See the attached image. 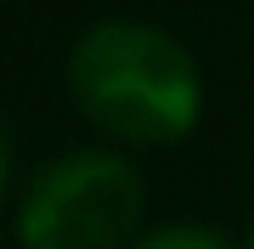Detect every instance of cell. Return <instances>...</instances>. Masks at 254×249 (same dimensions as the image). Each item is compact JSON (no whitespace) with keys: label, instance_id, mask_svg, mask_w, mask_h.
Listing matches in <instances>:
<instances>
[{"label":"cell","instance_id":"1","mask_svg":"<svg viewBox=\"0 0 254 249\" xmlns=\"http://www.w3.org/2000/svg\"><path fill=\"white\" fill-rule=\"evenodd\" d=\"M79 113L119 148H175L203 119V68L170 28L102 17L68 51Z\"/></svg>","mask_w":254,"mask_h":249},{"label":"cell","instance_id":"2","mask_svg":"<svg viewBox=\"0 0 254 249\" xmlns=\"http://www.w3.org/2000/svg\"><path fill=\"white\" fill-rule=\"evenodd\" d=\"M141 221V170L119 148H73L23 187L11 227L23 249H130Z\"/></svg>","mask_w":254,"mask_h":249},{"label":"cell","instance_id":"3","mask_svg":"<svg viewBox=\"0 0 254 249\" xmlns=\"http://www.w3.org/2000/svg\"><path fill=\"white\" fill-rule=\"evenodd\" d=\"M130 249H243V244H232L209 221H158V227H141V238Z\"/></svg>","mask_w":254,"mask_h":249},{"label":"cell","instance_id":"4","mask_svg":"<svg viewBox=\"0 0 254 249\" xmlns=\"http://www.w3.org/2000/svg\"><path fill=\"white\" fill-rule=\"evenodd\" d=\"M11 193V148H6V130H0V204Z\"/></svg>","mask_w":254,"mask_h":249},{"label":"cell","instance_id":"5","mask_svg":"<svg viewBox=\"0 0 254 249\" xmlns=\"http://www.w3.org/2000/svg\"><path fill=\"white\" fill-rule=\"evenodd\" d=\"M243 249H254V215H249V232H243Z\"/></svg>","mask_w":254,"mask_h":249}]
</instances>
